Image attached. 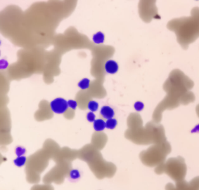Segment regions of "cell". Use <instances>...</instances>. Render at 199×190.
I'll list each match as a JSON object with an SVG mask.
<instances>
[{
  "instance_id": "cell-1",
  "label": "cell",
  "mask_w": 199,
  "mask_h": 190,
  "mask_svg": "<svg viewBox=\"0 0 199 190\" xmlns=\"http://www.w3.org/2000/svg\"><path fill=\"white\" fill-rule=\"evenodd\" d=\"M170 30L177 35L179 44L187 48L189 44L194 42L199 37V8H193L192 16L173 19L168 25Z\"/></svg>"
},
{
  "instance_id": "cell-2",
  "label": "cell",
  "mask_w": 199,
  "mask_h": 190,
  "mask_svg": "<svg viewBox=\"0 0 199 190\" xmlns=\"http://www.w3.org/2000/svg\"><path fill=\"white\" fill-rule=\"evenodd\" d=\"M155 171L158 174L165 172L173 180L179 182L184 180L186 168L184 161L181 162L179 159H171L166 164H160L155 169Z\"/></svg>"
},
{
  "instance_id": "cell-3",
  "label": "cell",
  "mask_w": 199,
  "mask_h": 190,
  "mask_svg": "<svg viewBox=\"0 0 199 190\" xmlns=\"http://www.w3.org/2000/svg\"><path fill=\"white\" fill-rule=\"evenodd\" d=\"M166 190H199V177L195 178L190 183L182 180L177 182L175 186L169 184L166 187Z\"/></svg>"
},
{
  "instance_id": "cell-4",
  "label": "cell",
  "mask_w": 199,
  "mask_h": 190,
  "mask_svg": "<svg viewBox=\"0 0 199 190\" xmlns=\"http://www.w3.org/2000/svg\"><path fill=\"white\" fill-rule=\"evenodd\" d=\"M50 108L56 114H64L68 108V102L64 98H57L50 102Z\"/></svg>"
},
{
  "instance_id": "cell-5",
  "label": "cell",
  "mask_w": 199,
  "mask_h": 190,
  "mask_svg": "<svg viewBox=\"0 0 199 190\" xmlns=\"http://www.w3.org/2000/svg\"><path fill=\"white\" fill-rule=\"evenodd\" d=\"M105 69L106 73L109 74H115L117 73L118 70V64L113 60L107 61L105 65Z\"/></svg>"
},
{
  "instance_id": "cell-6",
  "label": "cell",
  "mask_w": 199,
  "mask_h": 190,
  "mask_svg": "<svg viewBox=\"0 0 199 190\" xmlns=\"http://www.w3.org/2000/svg\"><path fill=\"white\" fill-rule=\"evenodd\" d=\"M100 114L102 117L108 120L109 119L113 118V117H114L115 111L113 109H112L109 106L105 105L101 108Z\"/></svg>"
},
{
  "instance_id": "cell-7",
  "label": "cell",
  "mask_w": 199,
  "mask_h": 190,
  "mask_svg": "<svg viewBox=\"0 0 199 190\" xmlns=\"http://www.w3.org/2000/svg\"><path fill=\"white\" fill-rule=\"evenodd\" d=\"M94 128L97 132L102 131L106 128V122L102 119H98L94 122Z\"/></svg>"
},
{
  "instance_id": "cell-8",
  "label": "cell",
  "mask_w": 199,
  "mask_h": 190,
  "mask_svg": "<svg viewBox=\"0 0 199 190\" xmlns=\"http://www.w3.org/2000/svg\"><path fill=\"white\" fill-rule=\"evenodd\" d=\"M92 40L96 44H103L105 41V35L102 32H98L92 37Z\"/></svg>"
},
{
  "instance_id": "cell-9",
  "label": "cell",
  "mask_w": 199,
  "mask_h": 190,
  "mask_svg": "<svg viewBox=\"0 0 199 190\" xmlns=\"http://www.w3.org/2000/svg\"><path fill=\"white\" fill-rule=\"evenodd\" d=\"M78 86L82 90L88 89L90 86V80L87 78H84L78 83Z\"/></svg>"
},
{
  "instance_id": "cell-10",
  "label": "cell",
  "mask_w": 199,
  "mask_h": 190,
  "mask_svg": "<svg viewBox=\"0 0 199 190\" xmlns=\"http://www.w3.org/2000/svg\"><path fill=\"white\" fill-rule=\"evenodd\" d=\"M117 124H118L117 120L115 119H114V118L109 119L106 122V128H108L109 129H115L116 128V126H117Z\"/></svg>"
},
{
  "instance_id": "cell-11",
  "label": "cell",
  "mask_w": 199,
  "mask_h": 190,
  "mask_svg": "<svg viewBox=\"0 0 199 190\" xmlns=\"http://www.w3.org/2000/svg\"><path fill=\"white\" fill-rule=\"evenodd\" d=\"M14 162L16 166L22 167L25 164V163L26 162V157L23 156H19L16 159H15Z\"/></svg>"
},
{
  "instance_id": "cell-12",
  "label": "cell",
  "mask_w": 199,
  "mask_h": 190,
  "mask_svg": "<svg viewBox=\"0 0 199 190\" xmlns=\"http://www.w3.org/2000/svg\"><path fill=\"white\" fill-rule=\"evenodd\" d=\"M99 104L95 101H90L88 104V108L91 111V112H95L98 110Z\"/></svg>"
},
{
  "instance_id": "cell-13",
  "label": "cell",
  "mask_w": 199,
  "mask_h": 190,
  "mask_svg": "<svg viewBox=\"0 0 199 190\" xmlns=\"http://www.w3.org/2000/svg\"><path fill=\"white\" fill-rule=\"evenodd\" d=\"M80 173L77 169L72 170L70 173V177L73 180H77L80 177Z\"/></svg>"
},
{
  "instance_id": "cell-14",
  "label": "cell",
  "mask_w": 199,
  "mask_h": 190,
  "mask_svg": "<svg viewBox=\"0 0 199 190\" xmlns=\"http://www.w3.org/2000/svg\"><path fill=\"white\" fill-rule=\"evenodd\" d=\"M25 152H26V149L25 148H23V147L18 146V147H17L16 148L15 153L16 154V155L18 156V157L23 156V154L25 153Z\"/></svg>"
},
{
  "instance_id": "cell-15",
  "label": "cell",
  "mask_w": 199,
  "mask_h": 190,
  "mask_svg": "<svg viewBox=\"0 0 199 190\" xmlns=\"http://www.w3.org/2000/svg\"><path fill=\"white\" fill-rule=\"evenodd\" d=\"M87 119L89 122H94L96 120V115L93 112H89L87 115Z\"/></svg>"
},
{
  "instance_id": "cell-16",
  "label": "cell",
  "mask_w": 199,
  "mask_h": 190,
  "mask_svg": "<svg viewBox=\"0 0 199 190\" xmlns=\"http://www.w3.org/2000/svg\"><path fill=\"white\" fill-rule=\"evenodd\" d=\"M67 102H68V107L71 108L73 110H75L77 108L78 104H77V102L76 101L73 100H70L68 101Z\"/></svg>"
},
{
  "instance_id": "cell-17",
  "label": "cell",
  "mask_w": 199,
  "mask_h": 190,
  "mask_svg": "<svg viewBox=\"0 0 199 190\" xmlns=\"http://www.w3.org/2000/svg\"><path fill=\"white\" fill-rule=\"evenodd\" d=\"M143 107H144V105L141 102H137L134 105L135 109L138 111H140L141 110H142Z\"/></svg>"
},
{
  "instance_id": "cell-18",
  "label": "cell",
  "mask_w": 199,
  "mask_h": 190,
  "mask_svg": "<svg viewBox=\"0 0 199 190\" xmlns=\"http://www.w3.org/2000/svg\"><path fill=\"white\" fill-rule=\"evenodd\" d=\"M197 112L198 116H199V105H198L197 107Z\"/></svg>"
}]
</instances>
